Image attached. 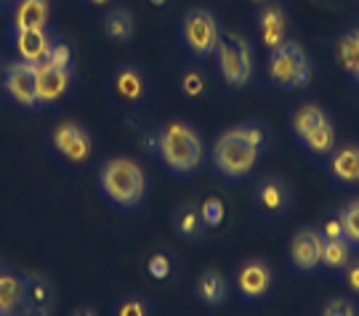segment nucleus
<instances>
[{
	"mask_svg": "<svg viewBox=\"0 0 359 316\" xmlns=\"http://www.w3.org/2000/svg\"><path fill=\"white\" fill-rule=\"evenodd\" d=\"M320 253H322V234L320 228H301L295 231L290 242H287V261L293 271L309 274L320 266Z\"/></svg>",
	"mask_w": 359,
	"mask_h": 316,
	"instance_id": "nucleus-10",
	"label": "nucleus"
},
{
	"mask_svg": "<svg viewBox=\"0 0 359 316\" xmlns=\"http://www.w3.org/2000/svg\"><path fill=\"white\" fill-rule=\"evenodd\" d=\"M27 301V279L0 266V314L11 316Z\"/></svg>",
	"mask_w": 359,
	"mask_h": 316,
	"instance_id": "nucleus-18",
	"label": "nucleus"
},
{
	"mask_svg": "<svg viewBox=\"0 0 359 316\" xmlns=\"http://www.w3.org/2000/svg\"><path fill=\"white\" fill-rule=\"evenodd\" d=\"M213 56H216L218 72H221L226 85L243 88V85L250 83L256 59H253V46H250V40L245 38L243 32H234V29L221 32Z\"/></svg>",
	"mask_w": 359,
	"mask_h": 316,
	"instance_id": "nucleus-4",
	"label": "nucleus"
},
{
	"mask_svg": "<svg viewBox=\"0 0 359 316\" xmlns=\"http://www.w3.org/2000/svg\"><path fill=\"white\" fill-rule=\"evenodd\" d=\"M327 173L338 184H359V146H341L327 154Z\"/></svg>",
	"mask_w": 359,
	"mask_h": 316,
	"instance_id": "nucleus-16",
	"label": "nucleus"
},
{
	"mask_svg": "<svg viewBox=\"0 0 359 316\" xmlns=\"http://www.w3.org/2000/svg\"><path fill=\"white\" fill-rule=\"evenodd\" d=\"M173 228L184 242H200L203 234H205V221H203V213H200V205L187 202L181 205L176 215H173Z\"/></svg>",
	"mask_w": 359,
	"mask_h": 316,
	"instance_id": "nucleus-19",
	"label": "nucleus"
},
{
	"mask_svg": "<svg viewBox=\"0 0 359 316\" xmlns=\"http://www.w3.org/2000/svg\"><path fill=\"white\" fill-rule=\"evenodd\" d=\"M115 316H152V305L142 295H126L115 305Z\"/></svg>",
	"mask_w": 359,
	"mask_h": 316,
	"instance_id": "nucleus-28",
	"label": "nucleus"
},
{
	"mask_svg": "<svg viewBox=\"0 0 359 316\" xmlns=\"http://www.w3.org/2000/svg\"><path fill=\"white\" fill-rule=\"evenodd\" d=\"M322 316H357L354 311V305L346 303V301H341V298H335L330 303L322 308Z\"/></svg>",
	"mask_w": 359,
	"mask_h": 316,
	"instance_id": "nucleus-34",
	"label": "nucleus"
},
{
	"mask_svg": "<svg viewBox=\"0 0 359 316\" xmlns=\"http://www.w3.org/2000/svg\"><path fill=\"white\" fill-rule=\"evenodd\" d=\"M335 56H338V64L344 67V72L359 83V27H351L346 35L338 40Z\"/></svg>",
	"mask_w": 359,
	"mask_h": 316,
	"instance_id": "nucleus-22",
	"label": "nucleus"
},
{
	"mask_svg": "<svg viewBox=\"0 0 359 316\" xmlns=\"http://www.w3.org/2000/svg\"><path fill=\"white\" fill-rule=\"evenodd\" d=\"M112 88L126 104H142L147 99V93H149L144 69L133 62H126L117 67L115 75H112Z\"/></svg>",
	"mask_w": 359,
	"mask_h": 316,
	"instance_id": "nucleus-13",
	"label": "nucleus"
},
{
	"mask_svg": "<svg viewBox=\"0 0 359 316\" xmlns=\"http://www.w3.org/2000/svg\"><path fill=\"white\" fill-rule=\"evenodd\" d=\"M99 189L104 200L120 210L139 207L147 197V173L133 157H109L99 170Z\"/></svg>",
	"mask_w": 359,
	"mask_h": 316,
	"instance_id": "nucleus-2",
	"label": "nucleus"
},
{
	"mask_svg": "<svg viewBox=\"0 0 359 316\" xmlns=\"http://www.w3.org/2000/svg\"><path fill=\"white\" fill-rule=\"evenodd\" d=\"M200 213H203V221H205L208 228H218L226 221V205L221 197H208L205 202L200 205Z\"/></svg>",
	"mask_w": 359,
	"mask_h": 316,
	"instance_id": "nucleus-27",
	"label": "nucleus"
},
{
	"mask_svg": "<svg viewBox=\"0 0 359 316\" xmlns=\"http://www.w3.org/2000/svg\"><path fill=\"white\" fill-rule=\"evenodd\" d=\"M170 258L165 253H154L149 261H147V271H149V277L154 279H168L170 277Z\"/></svg>",
	"mask_w": 359,
	"mask_h": 316,
	"instance_id": "nucleus-32",
	"label": "nucleus"
},
{
	"mask_svg": "<svg viewBox=\"0 0 359 316\" xmlns=\"http://www.w3.org/2000/svg\"><path fill=\"white\" fill-rule=\"evenodd\" d=\"M88 3H93V6H107L109 0H88Z\"/></svg>",
	"mask_w": 359,
	"mask_h": 316,
	"instance_id": "nucleus-37",
	"label": "nucleus"
},
{
	"mask_svg": "<svg viewBox=\"0 0 359 316\" xmlns=\"http://www.w3.org/2000/svg\"><path fill=\"white\" fill-rule=\"evenodd\" d=\"M48 284L43 282V279H27V301H32V303H46V298H48Z\"/></svg>",
	"mask_w": 359,
	"mask_h": 316,
	"instance_id": "nucleus-33",
	"label": "nucleus"
},
{
	"mask_svg": "<svg viewBox=\"0 0 359 316\" xmlns=\"http://www.w3.org/2000/svg\"><path fill=\"white\" fill-rule=\"evenodd\" d=\"M325 120H330V114L325 112L320 104H304L290 117V130H293L295 139H301V136H306L311 128H317Z\"/></svg>",
	"mask_w": 359,
	"mask_h": 316,
	"instance_id": "nucleus-23",
	"label": "nucleus"
},
{
	"mask_svg": "<svg viewBox=\"0 0 359 316\" xmlns=\"http://www.w3.org/2000/svg\"><path fill=\"white\" fill-rule=\"evenodd\" d=\"M3 90L8 93L13 104L22 109H38V96H35V64L11 62L3 75Z\"/></svg>",
	"mask_w": 359,
	"mask_h": 316,
	"instance_id": "nucleus-9",
	"label": "nucleus"
},
{
	"mask_svg": "<svg viewBox=\"0 0 359 316\" xmlns=\"http://www.w3.org/2000/svg\"><path fill=\"white\" fill-rule=\"evenodd\" d=\"M75 316H96V314H93V311H77Z\"/></svg>",
	"mask_w": 359,
	"mask_h": 316,
	"instance_id": "nucleus-38",
	"label": "nucleus"
},
{
	"mask_svg": "<svg viewBox=\"0 0 359 316\" xmlns=\"http://www.w3.org/2000/svg\"><path fill=\"white\" fill-rule=\"evenodd\" d=\"M149 3H154V6H165L168 0H149Z\"/></svg>",
	"mask_w": 359,
	"mask_h": 316,
	"instance_id": "nucleus-39",
	"label": "nucleus"
},
{
	"mask_svg": "<svg viewBox=\"0 0 359 316\" xmlns=\"http://www.w3.org/2000/svg\"><path fill=\"white\" fill-rule=\"evenodd\" d=\"M0 316H8V314H0Z\"/></svg>",
	"mask_w": 359,
	"mask_h": 316,
	"instance_id": "nucleus-41",
	"label": "nucleus"
},
{
	"mask_svg": "<svg viewBox=\"0 0 359 316\" xmlns=\"http://www.w3.org/2000/svg\"><path fill=\"white\" fill-rule=\"evenodd\" d=\"M53 149L65 157L67 163H86L90 157V136L88 130L77 123H62L56 125V130L51 133Z\"/></svg>",
	"mask_w": 359,
	"mask_h": 316,
	"instance_id": "nucleus-11",
	"label": "nucleus"
},
{
	"mask_svg": "<svg viewBox=\"0 0 359 316\" xmlns=\"http://www.w3.org/2000/svg\"><path fill=\"white\" fill-rule=\"evenodd\" d=\"M348 261H351V245L344 237H338V240H325L322 237L320 266L330 268V271H341V268H346Z\"/></svg>",
	"mask_w": 359,
	"mask_h": 316,
	"instance_id": "nucleus-24",
	"label": "nucleus"
},
{
	"mask_svg": "<svg viewBox=\"0 0 359 316\" xmlns=\"http://www.w3.org/2000/svg\"><path fill=\"white\" fill-rule=\"evenodd\" d=\"M51 16L48 0H16L13 6V29H46Z\"/></svg>",
	"mask_w": 359,
	"mask_h": 316,
	"instance_id": "nucleus-17",
	"label": "nucleus"
},
{
	"mask_svg": "<svg viewBox=\"0 0 359 316\" xmlns=\"http://www.w3.org/2000/svg\"><path fill=\"white\" fill-rule=\"evenodd\" d=\"M269 80L274 88L295 90L304 88L311 77V62L298 40H285L280 48L269 51Z\"/></svg>",
	"mask_w": 359,
	"mask_h": 316,
	"instance_id": "nucleus-6",
	"label": "nucleus"
},
{
	"mask_svg": "<svg viewBox=\"0 0 359 316\" xmlns=\"http://www.w3.org/2000/svg\"><path fill=\"white\" fill-rule=\"evenodd\" d=\"M258 35H261V43L269 51L280 48L285 40H287V16L271 0L261 3V11H258Z\"/></svg>",
	"mask_w": 359,
	"mask_h": 316,
	"instance_id": "nucleus-15",
	"label": "nucleus"
},
{
	"mask_svg": "<svg viewBox=\"0 0 359 316\" xmlns=\"http://www.w3.org/2000/svg\"><path fill=\"white\" fill-rule=\"evenodd\" d=\"M261 163V149L250 146L243 139L240 128H229L218 133L213 141V165L224 178L229 181H243L248 178Z\"/></svg>",
	"mask_w": 359,
	"mask_h": 316,
	"instance_id": "nucleus-3",
	"label": "nucleus"
},
{
	"mask_svg": "<svg viewBox=\"0 0 359 316\" xmlns=\"http://www.w3.org/2000/svg\"><path fill=\"white\" fill-rule=\"evenodd\" d=\"M338 218H341V228H344V240L351 247H359V197L344 205Z\"/></svg>",
	"mask_w": 359,
	"mask_h": 316,
	"instance_id": "nucleus-26",
	"label": "nucleus"
},
{
	"mask_svg": "<svg viewBox=\"0 0 359 316\" xmlns=\"http://www.w3.org/2000/svg\"><path fill=\"white\" fill-rule=\"evenodd\" d=\"M157 157L173 176L197 173L205 160V144L189 123H168L157 130Z\"/></svg>",
	"mask_w": 359,
	"mask_h": 316,
	"instance_id": "nucleus-1",
	"label": "nucleus"
},
{
	"mask_svg": "<svg viewBox=\"0 0 359 316\" xmlns=\"http://www.w3.org/2000/svg\"><path fill=\"white\" fill-rule=\"evenodd\" d=\"M320 234L325 237V240H338V237H344V228H341V218H338V213L322 224Z\"/></svg>",
	"mask_w": 359,
	"mask_h": 316,
	"instance_id": "nucleus-35",
	"label": "nucleus"
},
{
	"mask_svg": "<svg viewBox=\"0 0 359 316\" xmlns=\"http://www.w3.org/2000/svg\"><path fill=\"white\" fill-rule=\"evenodd\" d=\"M197 295H200V301L205 305H221L226 301V295H229V282H226V277L221 271L208 268L197 279Z\"/></svg>",
	"mask_w": 359,
	"mask_h": 316,
	"instance_id": "nucleus-20",
	"label": "nucleus"
},
{
	"mask_svg": "<svg viewBox=\"0 0 359 316\" xmlns=\"http://www.w3.org/2000/svg\"><path fill=\"white\" fill-rule=\"evenodd\" d=\"M48 64L53 67H62V69H72V62H75V53H72V46L65 43V40H53L51 53H48Z\"/></svg>",
	"mask_w": 359,
	"mask_h": 316,
	"instance_id": "nucleus-29",
	"label": "nucleus"
},
{
	"mask_svg": "<svg viewBox=\"0 0 359 316\" xmlns=\"http://www.w3.org/2000/svg\"><path fill=\"white\" fill-rule=\"evenodd\" d=\"M179 38L184 51L192 59H208L216 53L218 38H221V25H218L216 13L205 6H194L181 16L179 22Z\"/></svg>",
	"mask_w": 359,
	"mask_h": 316,
	"instance_id": "nucleus-5",
	"label": "nucleus"
},
{
	"mask_svg": "<svg viewBox=\"0 0 359 316\" xmlns=\"http://www.w3.org/2000/svg\"><path fill=\"white\" fill-rule=\"evenodd\" d=\"M237 128H240L243 139L250 146H256V149L264 152V146H266V125H261V123H245V125H237Z\"/></svg>",
	"mask_w": 359,
	"mask_h": 316,
	"instance_id": "nucleus-31",
	"label": "nucleus"
},
{
	"mask_svg": "<svg viewBox=\"0 0 359 316\" xmlns=\"http://www.w3.org/2000/svg\"><path fill=\"white\" fill-rule=\"evenodd\" d=\"M13 35V48L19 53V62L27 64H43L48 59L53 46V38L48 29H11Z\"/></svg>",
	"mask_w": 359,
	"mask_h": 316,
	"instance_id": "nucleus-14",
	"label": "nucleus"
},
{
	"mask_svg": "<svg viewBox=\"0 0 359 316\" xmlns=\"http://www.w3.org/2000/svg\"><path fill=\"white\" fill-rule=\"evenodd\" d=\"M344 279H346L348 290L359 295V258H351V261L346 263V268H344Z\"/></svg>",
	"mask_w": 359,
	"mask_h": 316,
	"instance_id": "nucleus-36",
	"label": "nucleus"
},
{
	"mask_svg": "<svg viewBox=\"0 0 359 316\" xmlns=\"http://www.w3.org/2000/svg\"><path fill=\"white\" fill-rule=\"evenodd\" d=\"M237 292L243 295L245 301L256 303L261 298H266L274 284V271L271 263L264 258H248L240 268H237Z\"/></svg>",
	"mask_w": 359,
	"mask_h": 316,
	"instance_id": "nucleus-8",
	"label": "nucleus"
},
{
	"mask_svg": "<svg viewBox=\"0 0 359 316\" xmlns=\"http://www.w3.org/2000/svg\"><path fill=\"white\" fill-rule=\"evenodd\" d=\"M293 207V189L280 176H266L256 186V210L266 221H280Z\"/></svg>",
	"mask_w": 359,
	"mask_h": 316,
	"instance_id": "nucleus-7",
	"label": "nucleus"
},
{
	"mask_svg": "<svg viewBox=\"0 0 359 316\" xmlns=\"http://www.w3.org/2000/svg\"><path fill=\"white\" fill-rule=\"evenodd\" d=\"M72 69H62L53 64L43 62L35 67V96H38V107L43 104H56L65 99L69 83H72Z\"/></svg>",
	"mask_w": 359,
	"mask_h": 316,
	"instance_id": "nucleus-12",
	"label": "nucleus"
},
{
	"mask_svg": "<svg viewBox=\"0 0 359 316\" xmlns=\"http://www.w3.org/2000/svg\"><path fill=\"white\" fill-rule=\"evenodd\" d=\"M253 3H266V0H253Z\"/></svg>",
	"mask_w": 359,
	"mask_h": 316,
	"instance_id": "nucleus-40",
	"label": "nucleus"
},
{
	"mask_svg": "<svg viewBox=\"0 0 359 316\" xmlns=\"http://www.w3.org/2000/svg\"><path fill=\"white\" fill-rule=\"evenodd\" d=\"M104 32L107 38L112 40H130L133 32H136V25H133V13L128 8H112V11L104 16Z\"/></svg>",
	"mask_w": 359,
	"mask_h": 316,
	"instance_id": "nucleus-25",
	"label": "nucleus"
},
{
	"mask_svg": "<svg viewBox=\"0 0 359 316\" xmlns=\"http://www.w3.org/2000/svg\"><path fill=\"white\" fill-rule=\"evenodd\" d=\"M301 146L311 154H320V157H327V154L335 149V125L333 120H325L317 128H311L306 136H301Z\"/></svg>",
	"mask_w": 359,
	"mask_h": 316,
	"instance_id": "nucleus-21",
	"label": "nucleus"
},
{
	"mask_svg": "<svg viewBox=\"0 0 359 316\" xmlns=\"http://www.w3.org/2000/svg\"><path fill=\"white\" fill-rule=\"evenodd\" d=\"M181 90H184V96H189V99L203 96V93H205V77L200 75L197 69L184 72V77H181Z\"/></svg>",
	"mask_w": 359,
	"mask_h": 316,
	"instance_id": "nucleus-30",
	"label": "nucleus"
}]
</instances>
